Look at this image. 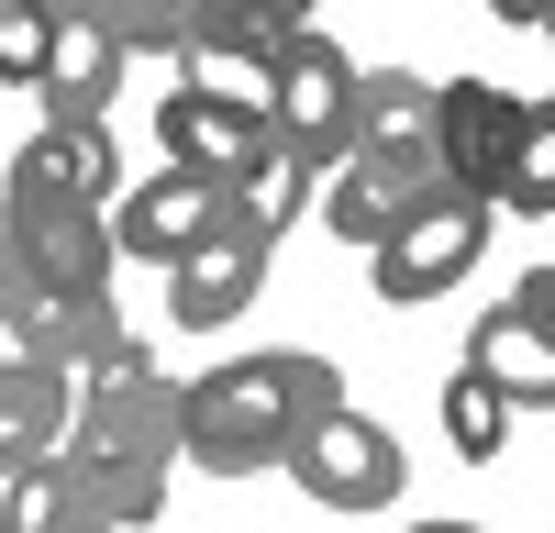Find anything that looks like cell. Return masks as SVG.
<instances>
[{"instance_id": "1", "label": "cell", "mask_w": 555, "mask_h": 533, "mask_svg": "<svg viewBox=\"0 0 555 533\" xmlns=\"http://www.w3.org/2000/svg\"><path fill=\"white\" fill-rule=\"evenodd\" d=\"M167 467H178V378L122 334L112 355L78 367V412H67V444H56V478H67L78 522L145 533L167 511Z\"/></svg>"}, {"instance_id": "2", "label": "cell", "mask_w": 555, "mask_h": 533, "mask_svg": "<svg viewBox=\"0 0 555 533\" xmlns=\"http://www.w3.org/2000/svg\"><path fill=\"white\" fill-rule=\"evenodd\" d=\"M334 355H311V344H256L234 355V367H211L178 389V456L211 467V478H267V467H289V444L334 412Z\"/></svg>"}, {"instance_id": "3", "label": "cell", "mask_w": 555, "mask_h": 533, "mask_svg": "<svg viewBox=\"0 0 555 533\" xmlns=\"http://www.w3.org/2000/svg\"><path fill=\"white\" fill-rule=\"evenodd\" d=\"M267 133L311 178L345 167V145H356V67H345V44L322 23H300L289 44H278V67H267Z\"/></svg>"}, {"instance_id": "4", "label": "cell", "mask_w": 555, "mask_h": 533, "mask_svg": "<svg viewBox=\"0 0 555 533\" xmlns=\"http://www.w3.org/2000/svg\"><path fill=\"white\" fill-rule=\"evenodd\" d=\"M278 478H300V500H322V511H389L400 478H411V456H400L389 422H366V412L334 400V412L289 444V467H278Z\"/></svg>"}, {"instance_id": "5", "label": "cell", "mask_w": 555, "mask_h": 533, "mask_svg": "<svg viewBox=\"0 0 555 533\" xmlns=\"http://www.w3.org/2000/svg\"><path fill=\"white\" fill-rule=\"evenodd\" d=\"M478 245H489V200L434 190V200L411 211L389 245H366V256H378V266H366V289H378L389 311H423V300H444V289L478 266Z\"/></svg>"}, {"instance_id": "6", "label": "cell", "mask_w": 555, "mask_h": 533, "mask_svg": "<svg viewBox=\"0 0 555 533\" xmlns=\"http://www.w3.org/2000/svg\"><path fill=\"white\" fill-rule=\"evenodd\" d=\"M267 266H278V245L256 234V222L222 211L211 234L167 266V323H178V334H222V323H245L256 289H267Z\"/></svg>"}, {"instance_id": "7", "label": "cell", "mask_w": 555, "mask_h": 533, "mask_svg": "<svg viewBox=\"0 0 555 533\" xmlns=\"http://www.w3.org/2000/svg\"><path fill=\"white\" fill-rule=\"evenodd\" d=\"M512 122H522V101H512L500 78H434V167H444V190H467V200L500 211Z\"/></svg>"}, {"instance_id": "8", "label": "cell", "mask_w": 555, "mask_h": 533, "mask_svg": "<svg viewBox=\"0 0 555 533\" xmlns=\"http://www.w3.org/2000/svg\"><path fill=\"white\" fill-rule=\"evenodd\" d=\"M434 190H444V178L423 156H366V145H345V167L322 178L311 200H322V234H334V245H389Z\"/></svg>"}, {"instance_id": "9", "label": "cell", "mask_w": 555, "mask_h": 533, "mask_svg": "<svg viewBox=\"0 0 555 533\" xmlns=\"http://www.w3.org/2000/svg\"><path fill=\"white\" fill-rule=\"evenodd\" d=\"M211 222H222V178L156 167V178H133V190L112 200V245H122V266H178Z\"/></svg>"}, {"instance_id": "10", "label": "cell", "mask_w": 555, "mask_h": 533, "mask_svg": "<svg viewBox=\"0 0 555 533\" xmlns=\"http://www.w3.org/2000/svg\"><path fill=\"white\" fill-rule=\"evenodd\" d=\"M267 145H278V133H267V112H245V101H211V89H156V156H167V167L245 178Z\"/></svg>"}, {"instance_id": "11", "label": "cell", "mask_w": 555, "mask_h": 533, "mask_svg": "<svg viewBox=\"0 0 555 533\" xmlns=\"http://www.w3.org/2000/svg\"><path fill=\"white\" fill-rule=\"evenodd\" d=\"M122 67H133V56L112 44V23L67 0V12H56V67H44V89H34L44 122H101V112H112V89H122Z\"/></svg>"}, {"instance_id": "12", "label": "cell", "mask_w": 555, "mask_h": 533, "mask_svg": "<svg viewBox=\"0 0 555 533\" xmlns=\"http://www.w3.org/2000/svg\"><path fill=\"white\" fill-rule=\"evenodd\" d=\"M467 367H478L500 400H512V412H555V334H533L512 300H489V311H478Z\"/></svg>"}, {"instance_id": "13", "label": "cell", "mask_w": 555, "mask_h": 533, "mask_svg": "<svg viewBox=\"0 0 555 533\" xmlns=\"http://www.w3.org/2000/svg\"><path fill=\"white\" fill-rule=\"evenodd\" d=\"M356 145L434 167V78H411V67H356ZM434 178H444V167H434Z\"/></svg>"}, {"instance_id": "14", "label": "cell", "mask_w": 555, "mask_h": 533, "mask_svg": "<svg viewBox=\"0 0 555 533\" xmlns=\"http://www.w3.org/2000/svg\"><path fill=\"white\" fill-rule=\"evenodd\" d=\"M311 190H322V178H311V167H300L289 145H267V156H256L245 178H222V211H234V222H256V234L278 245V234H289V222L311 211Z\"/></svg>"}, {"instance_id": "15", "label": "cell", "mask_w": 555, "mask_h": 533, "mask_svg": "<svg viewBox=\"0 0 555 533\" xmlns=\"http://www.w3.org/2000/svg\"><path fill=\"white\" fill-rule=\"evenodd\" d=\"M434 422H444V444H455L467 467H489L500 444H512V422H522V412H512V400H500L478 367H455V378H444V400H434Z\"/></svg>"}, {"instance_id": "16", "label": "cell", "mask_w": 555, "mask_h": 533, "mask_svg": "<svg viewBox=\"0 0 555 533\" xmlns=\"http://www.w3.org/2000/svg\"><path fill=\"white\" fill-rule=\"evenodd\" d=\"M500 211H555V89L544 101H522V122H512V167H500Z\"/></svg>"}, {"instance_id": "17", "label": "cell", "mask_w": 555, "mask_h": 533, "mask_svg": "<svg viewBox=\"0 0 555 533\" xmlns=\"http://www.w3.org/2000/svg\"><path fill=\"white\" fill-rule=\"evenodd\" d=\"M56 12L67 0H0V89H44V67H56Z\"/></svg>"}, {"instance_id": "18", "label": "cell", "mask_w": 555, "mask_h": 533, "mask_svg": "<svg viewBox=\"0 0 555 533\" xmlns=\"http://www.w3.org/2000/svg\"><path fill=\"white\" fill-rule=\"evenodd\" d=\"M0 533H78V500H67L56 456H34V467L0 478Z\"/></svg>"}, {"instance_id": "19", "label": "cell", "mask_w": 555, "mask_h": 533, "mask_svg": "<svg viewBox=\"0 0 555 533\" xmlns=\"http://www.w3.org/2000/svg\"><path fill=\"white\" fill-rule=\"evenodd\" d=\"M512 311L533 334H555V266H522V289H512Z\"/></svg>"}, {"instance_id": "20", "label": "cell", "mask_w": 555, "mask_h": 533, "mask_svg": "<svg viewBox=\"0 0 555 533\" xmlns=\"http://www.w3.org/2000/svg\"><path fill=\"white\" fill-rule=\"evenodd\" d=\"M489 12H500V23H544L555 0H489Z\"/></svg>"}, {"instance_id": "21", "label": "cell", "mask_w": 555, "mask_h": 533, "mask_svg": "<svg viewBox=\"0 0 555 533\" xmlns=\"http://www.w3.org/2000/svg\"><path fill=\"white\" fill-rule=\"evenodd\" d=\"M411 533H478V522H411Z\"/></svg>"}, {"instance_id": "22", "label": "cell", "mask_w": 555, "mask_h": 533, "mask_svg": "<svg viewBox=\"0 0 555 533\" xmlns=\"http://www.w3.org/2000/svg\"><path fill=\"white\" fill-rule=\"evenodd\" d=\"M78 533H101V522H78Z\"/></svg>"}, {"instance_id": "23", "label": "cell", "mask_w": 555, "mask_h": 533, "mask_svg": "<svg viewBox=\"0 0 555 533\" xmlns=\"http://www.w3.org/2000/svg\"><path fill=\"white\" fill-rule=\"evenodd\" d=\"M544 34H555V12H544Z\"/></svg>"}]
</instances>
